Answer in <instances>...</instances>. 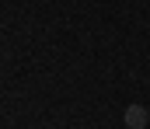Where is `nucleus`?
<instances>
[{"instance_id": "1", "label": "nucleus", "mask_w": 150, "mask_h": 129, "mask_svg": "<svg viewBox=\"0 0 150 129\" xmlns=\"http://www.w3.org/2000/svg\"><path fill=\"white\" fill-rule=\"evenodd\" d=\"M147 119H150V112L143 105H129L126 108V126L129 129H147Z\"/></svg>"}]
</instances>
